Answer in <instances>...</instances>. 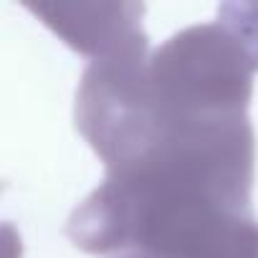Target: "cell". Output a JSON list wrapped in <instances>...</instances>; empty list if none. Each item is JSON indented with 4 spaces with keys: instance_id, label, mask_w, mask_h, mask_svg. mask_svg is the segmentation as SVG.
<instances>
[{
    "instance_id": "cell-2",
    "label": "cell",
    "mask_w": 258,
    "mask_h": 258,
    "mask_svg": "<svg viewBox=\"0 0 258 258\" xmlns=\"http://www.w3.org/2000/svg\"><path fill=\"white\" fill-rule=\"evenodd\" d=\"M76 51L99 58L142 36V6H31Z\"/></svg>"
},
{
    "instance_id": "cell-3",
    "label": "cell",
    "mask_w": 258,
    "mask_h": 258,
    "mask_svg": "<svg viewBox=\"0 0 258 258\" xmlns=\"http://www.w3.org/2000/svg\"><path fill=\"white\" fill-rule=\"evenodd\" d=\"M21 235L11 223H0V258H21Z\"/></svg>"
},
{
    "instance_id": "cell-1",
    "label": "cell",
    "mask_w": 258,
    "mask_h": 258,
    "mask_svg": "<svg viewBox=\"0 0 258 258\" xmlns=\"http://www.w3.org/2000/svg\"><path fill=\"white\" fill-rule=\"evenodd\" d=\"M250 121L175 129L106 167L69 238L109 258H258Z\"/></svg>"
}]
</instances>
